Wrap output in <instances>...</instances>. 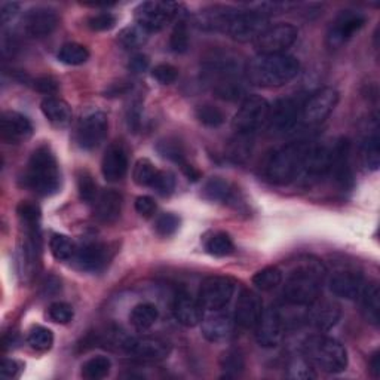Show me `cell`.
<instances>
[{
  "label": "cell",
  "instance_id": "cell-48",
  "mask_svg": "<svg viewBox=\"0 0 380 380\" xmlns=\"http://www.w3.org/2000/svg\"><path fill=\"white\" fill-rule=\"evenodd\" d=\"M251 135H241L236 134V139L232 142L229 147V156L235 162H244L250 154H251V142H250Z\"/></svg>",
  "mask_w": 380,
  "mask_h": 380
},
{
  "label": "cell",
  "instance_id": "cell-24",
  "mask_svg": "<svg viewBox=\"0 0 380 380\" xmlns=\"http://www.w3.org/2000/svg\"><path fill=\"white\" fill-rule=\"evenodd\" d=\"M331 155H333L331 146L311 144L305 163H303L300 177L312 180V178H319V177L327 175L330 171V165H331Z\"/></svg>",
  "mask_w": 380,
  "mask_h": 380
},
{
  "label": "cell",
  "instance_id": "cell-55",
  "mask_svg": "<svg viewBox=\"0 0 380 380\" xmlns=\"http://www.w3.org/2000/svg\"><path fill=\"white\" fill-rule=\"evenodd\" d=\"M294 6H297L296 4H290V2H262V4H254L250 5L248 8L265 15V17H269L272 13H281V12H287L293 9Z\"/></svg>",
  "mask_w": 380,
  "mask_h": 380
},
{
  "label": "cell",
  "instance_id": "cell-12",
  "mask_svg": "<svg viewBox=\"0 0 380 380\" xmlns=\"http://www.w3.org/2000/svg\"><path fill=\"white\" fill-rule=\"evenodd\" d=\"M122 351L134 359L143 362L163 361L171 354V345L159 338H125Z\"/></svg>",
  "mask_w": 380,
  "mask_h": 380
},
{
  "label": "cell",
  "instance_id": "cell-54",
  "mask_svg": "<svg viewBox=\"0 0 380 380\" xmlns=\"http://www.w3.org/2000/svg\"><path fill=\"white\" fill-rule=\"evenodd\" d=\"M151 78L156 79L161 85H171L178 79V69L168 63L158 64L151 69Z\"/></svg>",
  "mask_w": 380,
  "mask_h": 380
},
{
  "label": "cell",
  "instance_id": "cell-1",
  "mask_svg": "<svg viewBox=\"0 0 380 380\" xmlns=\"http://www.w3.org/2000/svg\"><path fill=\"white\" fill-rule=\"evenodd\" d=\"M327 278V267L315 257H305L288 273L282 296L284 300L294 306H309L323 292Z\"/></svg>",
  "mask_w": 380,
  "mask_h": 380
},
{
  "label": "cell",
  "instance_id": "cell-42",
  "mask_svg": "<svg viewBox=\"0 0 380 380\" xmlns=\"http://www.w3.org/2000/svg\"><path fill=\"white\" fill-rule=\"evenodd\" d=\"M27 343L33 349H36V351H40V352L50 351L54 345V333L47 327L33 326L28 331Z\"/></svg>",
  "mask_w": 380,
  "mask_h": 380
},
{
  "label": "cell",
  "instance_id": "cell-10",
  "mask_svg": "<svg viewBox=\"0 0 380 380\" xmlns=\"http://www.w3.org/2000/svg\"><path fill=\"white\" fill-rule=\"evenodd\" d=\"M339 103V93L334 88H323L312 94L308 101L301 105L300 119L303 124L315 127L323 124L333 113Z\"/></svg>",
  "mask_w": 380,
  "mask_h": 380
},
{
  "label": "cell",
  "instance_id": "cell-25",
  "mask_svg": "<svg viewBox=\"0 0 380 380\" xmlns=\"http://www.w3.org/2000/svg\"><path fill=\"white\" fill-rule=\"evenodd\" d=\"M101 173L110 183H117L127 175L128 156L122 144L116 143L108 147L101 161Z\"/></svg>",
  "mask_w": 380,
  "mask_h": 380
},
{
  "label": "cell",
  "instance_id": "cell-6",
  "mask_svg": "<svg viewBox=\"0 0 380 380\" xmlns=\"http://www.w3.org/2000/svg\"><path fill=\"white\" fill-rule=\"evenodd\" d=\"M269 108V103L263 97H246L232 120V128L236 134L253 135L257 129H260L267 122Z\"/></svg>",
  "mask_w": 380,
  "mask_h": 380
},
{
  "label": "cell",
  "instance_id": "cell-30",
  "mask_svg": "<svg viewBox=\"0 0 380 380\" xmlns=\"http://www.w3.org/2000/svg\"><path fill=\"white\" fill-rule=\"evenodd\" d=\"M361 300V311L367 323L373 324L374 327L379 326L380 321V292L379 285L372 282L366 284L362 288V293L358 297Z\"/></svg>",
  "mask_w": 380,
  "mask_h": 380
},
{
  "label": "cell",
  "instance_id": "cell-29",
  "mask_svg": "<svg viewBox=\"0 0 380 380\" xmlns=\"http://www.w3.org/2000/svg\"><path fill=\"white\" fill-rule=\"evenodd\" d=\"M42 113L55 127H64L71 119V108L69 103L57 97H47L40 103Z\"/></svg>",
  "mask_w": 380,
  "mask_h": 380
},
{
  "label": "cell",
  "instance_id": "cell-38",
  "mask_svg": "<svg viewBox=\"0 0 380 380\" xmlns=\"http://www.w3.org/2000/svg\"><path fill=\"white\" fill-rule=\"evenodd\" d=\"M17 214L24 224L27 234H40V208L28 201H23L17 207Z\"/></svg>",
  "mask_w": 380,
  "mask_h": 380
},
{
  "label": "cell",
  "instance_id": "cell-34",
  "mask_svg": "<svg viewBox=\"0 0 380 380\" xmlns=\"http://www.w3.org/2000/svg\"><path fill=\"white\" fill-rule=\"evenodd\" d=\"M284 273L277 266H267L262 270H258L253 277V284L255 285L257 290L260 292H272L275 290L278 285L282 284Z\"/></svg>",
  "mask_w": 380,
  "mask_h": 380
},
{
  "label": "cell",
  "instance_id": "cell-60",
  "mask_svg": "<svg viewBox=\"0 0 380 380\" xmlns=\"http://www.w3.org/2000/svg\"><path fill=\"white\" fill-rule=\"evenodd\" d=\"M20 11V4H15V2H6L2 5V8H0V17H2V23L6 24L9 23L15 15L18 13Z\"/></svg>",
  "mask_w": 380,
  "mask_h": 380
},
{
  "label": "cell",
  "instance_id": "cell-36",
  "mask_svg": "<svg viewBox=\"0 0 380 380\" xmlns=\"http://www.w3.org/2000/svg\"><path fill=\"white\" fill-rule=\"evenodd\" d=\"M112 370V361L108 357L97 355L89 358L82 366V377L88 380H101L108 377Z\"/></svg>",
  "mask_w": 380,
  "mask_h": 380
},
{
  "label": "cell",
  "instance_id": "cell-23",
  "mask_svg": "<svg viewBox=\"0 0 380 380\" xmlns=\"http://www.w3.org/2000/svg\"><path fill=\"white\" fill-rule=\"evenodd\" d=\"M342 311L338 303L331 300H319L316 299L309 305L308 311V323L318 331H328L339 323Z\"/></svg>",
  "mask_w": 380,
  "mask_h": 380
},
{
  "label": "cell",
  "instance_id": "cell-28",
  "mask_svg": "<svg viewBox=\"0 0 380 380\" xmlns=\"http://www.w3.org/2000/svg\"><path fill=\"white\" fill-rule=\"evenodd\" d=\"M94 212L101 223H115L122 212V195L113 189L100 192L94 201Z\"/></svg>",
  "mask_w": 380,
  "mask_h": 380
},
{
  "label": "cell",
  "instance_id": "cell-7",
  "mask_svg": "<svg viewBox=\"0 0 380 380\" xmlns=\"http://www.w3.org/2000/svg\"><path fill=\"white\" fill-rule=\"evenodd\" d=\"M269 27V18L253 9H235L227 21L224 33L236 42H254Z\"/></svg>",
  "mask_w": 380,
  "mask_h": 380
},
{
  "label": "cell",
  "instance_id": "cell-14",
  "mask_svg": "<svg viewBox=\"0 0 380 380\" xmlns=\"http://www.w3.org/2000/svg\"><path fill=\"white\" fill-rule=\"evenodd\" d=\"M366 24L364 13L352 9L342 11L331 23L327 33V45L330 48H339L351 39Z\"/></svg>",
  "mask_w": 380,
  "mask_h": 380
},
{
  "label": "cell",
  "instance_id": "cell-56",
  "mask_svg": "<svg viewBox=\"0 0 380 380\" xmlns=\"http://www.w3.org/2000/svg\"><path fill=\"white\" fill-rule=\"evenodd\" d=\"M135 211L139 212L142 217H151L156 211V202L151 196H139L135 200Z\"/></svg>",
  "mask_w": 380,
  "mask_h": 380
},
{
  "label": "cell",
  "instance_id": "cell-51",
  "mask_svg": "<svg viewBox=\"0 0 380 380\" xmlns=\"http://www.w3.org/2000/svg\"><path fill=\"white\" fill-rule=\"evenodd\" d=\"M86 24L93 32H108L116 25V17L112 12H98L91 15Z\"/></svg>",
  "mask_w": 380,
  "mask_h": 380
},
{
  "label": "cell",
  "instance_id": "cell-61",
  "mask_svg": "<svg viewBox=\"0 0 380 380\" xmlns=\"http://www.w3.org/2000/svg\"><path fill=\"white\" fill-rule=\"evenodd\" d=\"M59 288H62V282H59L57 278L50 277L45 280L43 282V292L45 294H55L59 292Z\"/></svg>",
  "mask_w": 380,
  "mask_h": 380
},
{
  "label": "cell",
  "instance_id": "cell-41",
  "mask_svg": "<svg viewBox=\"0 0 380 380\" xmlns=\"http://www.w3.org/2000/svg\"><path fill=\"white\" fill-rule=\"evenodd\" d=\"M156 150L158 154L168 159L177 165H183L186 163V154H185V149H183V144H181L178 140L175 139H165V140H161L156 146Z\"/></svg>",
  "mask_w": 380,
  "mask_h": 380
},
{
  "label": "cell",
  "instance_id": "cell-46",
  "mask_svg": "<svg viewBox=\"0 0 380 380\" xmlns=\"http://www.w3.org/2000/svg\"><path fill=\"white\" fill-rule=\"evenodd\" d=\"M78 192L79 197L85 204H94L98 195L97 183L94 181V177L88 171H81L78 174Z\"/></svg>",
  "mask_w": 380,
  "mask_h": 380
},
{
  "label": "cell",
  "instance_id": "cell-16",
  "mask_svg": "<svg viewBox=\"0 0 380 380\" xmlns=\"http://www.w3.org/2000/svg\"><path fill=\"white\" fill-rule=\"evenodd\" d=\"M300 108L293 98H282L269 108L267 127L275 134H287L296 128L300 120Z\"/></svg>",
  "mask_w": 380,
  "mask_h": 380
},
{
  "label": "cell",
  "instance_id": "cell-19",
  "mask_svg": "<svg viewBox=\"0 0 380 380\" xmlns=\"http://www.w3.org/2000/svg\"><path fill=\"white\" fill-rule=\"evenodd\" d=\"M109 260L110 251L108 246L100 244V242H86V244L78 247L71 262L82 272L96 273L108 266Z\"/></svg>",
  "mask_w": 380,
  "mask_h": 380
},
{
  "label": "cell",
  "instance_id": "cell-2",
  "mask_svg": "<svg viewBox=\"0 0 380 380\" xmlns=\"http://www.w3.org/2000/svg\"><path fill=\"white\" fill-rule=\"evenodd\" d=\"M299 71V59L287 54H257L244 69L247 81L262 88L284 86L292 82Z\"/></svg>",
  "mask_w": 380,
  "mask_h": 380
},
{
  "label": "cell",
  "instance_id": "cell-21",
  "mask_svg": "<svg viewBox=\"0 0 380 380\" xmlns=\"http://www.w3.org/2000/svg\"><path fill=\"white\" fill-rule=\"evenodd\" d=\"M330 292L342 299L346 300H355L361 296L362 288L366 285L361 273L357 270L345 269V270H338L334 272L328 280Z\"/></svg>",
  "mask_w": 380,
  "mask_h": 380
},
{
  "label": "cell",
  "instance_id": "cell-35",
  "mask_svg": "<svg viewBox=\"0 0 380 380\" xmlns=\"http://www.w3.org/2000/svg\"><path fill=\"white\" fill-rule=\"evenodd\" d=\"M149 35L150 33L146 32L143 27H140L139 24H134V25H128L120 30L117 42L124 50H137V48H142L147 42Z\"/></svg>",
  "mask_w": 380,
  "mask_h": 380
},
{
  "label": "cell",
  "instance_id": "cell-52",
  "mask_svg": "<svg viewBox=\"0 0 380 380\" xmlns=\"http://www.w3.org/2000/svg\"><path fill=\"white\" fill-rule=\"evenodd\" d=\"M288 376L292 379H299V380H308V379H315L316 373L313 372V366L305 358L301 357L299 359H294L290 367H288Z\"/></svg>",
  "mask_w": 380,
  "mask_h": 380
},
{
  "label": "cell",
  "instance_id": "cell-37",
  "mask_svg": "<svg viewBox=\"0 0 380 380\" xmlns=\"http://www.w3.org/2000/svg\"><path fill=\"white\" fill-rule=\"evenodd\" d=\"M89 51L81 43H64L58 51V59L67 66H81L88 62Z\"/></svg>",
  "mask_w": 380,
  "mask_h": 380
},
{
  "label": "cell",
  "instance_id": "cell-13",
  "mask_svg": "<svg viewBox=\"0 0 380 380\" xmlns=\"http://www.w3.org/2000/svg\"><path fill=\"white\" fill-rule=\"evenodd\" d=\"M109 132V119L103 112L85 115L76 128V142L84 150H94L104 143Z\"/></svg>",
  "mask_w": 380,
  "mask_h": 380
},
{
  "label": "cell",
  "instance_id": "cell-18",
  "mask_svg": "<svg viewBox=\"0 0 380 380\" xmlns=\"http://www.w3.org/2000/svg\"><path fill=\"white\" fill-rule=\"evenodd\" d=\"M333 155H331V165L328 174L334 178V181L343 189L352 185V171H351V162H349V155H351V142L349 139H339L331 144Z\"/></svg>",
  "mask_w": 380,
  "mask_h": 380
},
{
  "label": "cell",
  "instance_id": "cell-31",
  "mask_svg": "<svg viewBox=\"0 0 380 380\" xmlns=\"http://www.w3.org/2000/svg\"><path fill=\"white\" fill-rule=\"evenodd\" d=\"M235 189L227 180H223L221 177H212L209 178L204 189L202 196L207 201L211 202H231L234 201Z\"/></svg>",
  "mask_w": 380,
  "mask_h": 380
},
{
  "label": "cell",
  "instance_id": "cell-32",
  "mask_svg": "<svg viewBox=\"0 0 380 380\" xmlns=\"http://www.w3.org/2000/svg\"><path fill=\"white\" fill-rule=\"evenodd\" d=\"M159 318V311L151 303H140L134 306L129 313V323L132 327L139 331H146L154 327Z\"/></svg>",
  "mask_w": 380,
  "mask_h": 380
},
{
  "label": "cell",
  "instance_id": "cell-40",
  "mask_svg": "<svg viewBox=\"0 0 380 380\" xmlns=\"http://www.w3.org/2000/svg\"><path fill=\"white\" fill-rule=\"evenodd\" d=\"M234 241L226 232H217L211 235L205 242V250L214 257H226L234 253Z\"/></svg>",
  "mask_w": 380,
  "mask_h": 380
},
{
  "label": "cell",
  "instance_id": "cell-4",
  "mask_svg": "<svg viewBox=\"0 0 380 380\" xmlns=\"http://www.w3.org/2000/svg\"><path fill=\"white\" fill-rule=\"evenodd\" d=\"M24 185L40 196H51L59 190L62 177L58 162L48 146L38 147L30 156Z\"/></svg>",
  "mask_w": 380,
  "mask_h": 380
},
{
  "label": "cell",
  "instance_id": "cell-39",
  "mask_svg": "<svg viewBox=\"0 0 380 380\" xmlns=\"http://www.w3.org/2000/svg\"><path fill=\"white\" fill-rule=\"evenodd\" d=\"M362 162L369 171H377L380 165V142L374 129L362 144Z\"/></svg>",
  "mask_w": 380,
  "mask_h": 380
},
{
  "label": "cell",
  "instance_id": "cell-57",
  "mask_svg": "<svg viewBox=\"0 0 380 380\" xmlns=\"http://www.w3.org/2000/svg\"><path fill=\"white\" fill-rule=\"evenodd\" d=\"M33 86L36 91L47 96H54L58 93V82L51 76H40L33 81Z\"/></svg>",
  "mask_w": 380,
  "mask_h": 380
},
{
  "label": "cell",
  "instance_id": "cell-9",
  "mask_svg": "<svg viewBox=\"0 0 380 380\" xmlns=\"http://www.w3.org/2000/svg\"><path fill=\"white\" fill-rule=\"evenodd\" d=\"M180 11V5L174 2H143L135 8V21L146 32H159L166 24H170Z\"/></svg>",
  "mask_w": 380,
  "mask_h": 380
},
{
  "label": "cell",
  "instance_id": "cell-3",
  "mask_svg": "<svg viewBox=\"0 0 380 380\" xmlns=\"http://www.w3.org/2000/svg\"><path fill=\"white\" fill-rule=\"evenodd\" d=\"M311 143L296 142L277 149L265 165V175L273 185H288L300 177Z\"/></svg>",
  "mask_w": 380,
  "mask_h": 380
},
{
  "label": "cell",
  "instance_id": "cell-8",
  "mask_svg": "<svg viewBox=\"0 0 380 380\" xmlns=\"http://www.w3.org/2000/svg\"><path fill=\"white\" fill-rule=\"evenodd\" d=\"M236 282L229 277H208L202 281L197 300L204 309L217 312L224 309L232 300Z\"/></svg>",
  "mask_w": 380,
  "mask_h": 380
},
{
  "label": "cell",
  "instance_id": "cell-5",
  "mask_svg": "<svg viewBox=\"0 0 380 380\" xmlns=\"http://www.w3.org/2000/svg\"><path fill=\"white\" fill-rule=\"evenodd\" d=\"M303 357H305L313 369L326 373H342L347 367V352L345 346L336 339L327 336H311L303 343Z\"/></svg>",
  "mask_w": 380,
  "mask_h": 380
},
{
  "label": "cell",
  "instance_id": "cell-59",
  "mask_svg": "<svg viewBox=\"0 0 380 380\" xmlns=\"http://www.w3.org/2000/svg\"><path fill=\"white\" fill-rule=\"evenodd\" d=\"M129 70L134 71V73H142V71H146L147 67H149V58L143 54H137L134 55L131 59H129V64H128Z\"/></svg>",
  "mask_w": 380,
  "mask_h": 380
},
{
  "label": "cell",
  "instance_id": "cell-64",
  "mask_svg": "<svg viewBox=\"0 0 380 380\" xmlns=\"http://www.w3.org/2000/svg\"><path fill=\"white\" fill-rule=\"evenodd\" d=\"M370 372L373 374V377H379L380 376V354L379 352H374L372 355V359H370Z\"/></svg>",
  "mask_w": 380,
  "mask_h": 380
},
{
  "label": "cell",
  "instance_id": "cell-15",
  "mask_svg": "<svg viewBox=\"0 0 380 380\" xmlns=\"http://www.w3.org/2000/svg\"><path fill=\"white\" fill-rule=\"evenodd\" d=\"M255 328V340L263 347L278 346L285 336V321L277 308H267L263 311Z\"/></svg>",
  "mask_w": 380,
  "mask_h": 380
},
{
  "label": "cell",
  "instance_id": "cell-44",
  "mask_svg": "<svg viewBox=\"0 0 380 380\" xmlns=\"http://www.w3.org/2000/svg\"><path fill=\"white\" fill-rule=\"evenodd\" d=\"M196 117L200 122L208 128H219L224 124L226 115L221 109L212 104H202L196 108Z\"/></svg>",
  "mask_w": 380,
  "mask_h": 380
},
{
  "label": "cell",
  "instance_id": "cell-43",
  "mask_svg": "<svg viewBox=\"0 0 380 380\" xmlns=\"http://www.w3.org/2000/svg\"><path fill=\"white\" fill-rule=\"evenodd\" d=\"M158 171L159 170L149 159H140L134 165L132 178L135 181V185H139L142 188H151Z\"/></svg>",
  "mask_w": 380,
  "mask_h": 380
},
{
  "label": "cell",
  "instance_id": "cell-62",
  "mask_svg": "<svg viewBox=\"0 0 380 380\" xmlns=\"http://www.w3.org/2000/svg\"><path fill=\"white\" fill-rule=\"evenodd\" d=\"M129 91V85L127 84H115L108 91H105V97H116L119 94H125Z\"/></svg>",
  "mask_w": 380,
  "mask_h": 380
},
{
  "label": "cell",
  "instance_id": "cell-20",
  "mask_svg": "<svg viewBox=\"0 0 380 380\" xmlns=\"http://www.w3.org/2000/svg\"><path fill=\"white\" fill-rule=\"evenodd\" d=\"M263 300L257 293L244 290L236 301L235 323L242 328H254L263 315Z\"/></svg>",
  "mask_w": 380,
  "mask_h": 380
},
{
  "label": "cell",
  "instance_id": "cell-45",
  "mask_svg": "<svg viewBox=\"0 0 380 380\" xmlns=\"http://www.w3.org/2000/svg\"><path fill=\"white\" fill-rule=\"evenodd\" d=\"M221 369L231 376H235L246 369V359L238 349H227L220 358Z\"/></svg>",
  "mask_w": 380,
  "mask_h": 380
},
{
  "label": "cell",
  "instance_id": "cell-58",
  "mask_svg": "<svg viewBox=\"0 0 380 380\" xmlns=\"http://www.w3.org/2000/svg\"><path fill=\"white\" fill-rule=\"evenodd\" d=\"M21 364L15 359H4L0 364V373L6 379H15L20 376L21 372Z\"/></svg>",
  "mask_w": 380,
  "mask_h": 380
},
{
  "label": "cell",
  "instance_id": "cell-50",
  "mask_svg": "<svg viewBox=\"0 0 380 380\" xmlns=\"http://www.w3.org/2000/svg\"><path fill=\"white\" fill-rule=\"evenodd\" d=\"M180 227V219L173 214V212H165V214L159 216L155 223V231L159 236L168 238L173 236Z\"/></svg>",
  "mask_w": 380,
  "mask_h": 380
},
{
  "label": "cell",
  "instance_id": "cell-17",
  "mask_svg": "<svg viewBox=\"0 0 380 380\" xmlns=\"http://www.w3.org/2000/svg\"><path fill=\"white\" fill-rule=\"evenodd\" d=\"M59 18L54 9L36 6L28 9L23 18V30L30 38L50 36L58 27Z\"/></svg>",
  "mask_w": 380,
  "mask_h": 380
},
{
  "label": "cell",
  "instance_id": "cell-63",
  "mask_svg": "<svg viewBox=\"0 0 380 380\" xmlns=\"http://www.w3.org/2000/svg\"><path fill=\"white\" fill-rule=\"evenodd\" d=\"M181 171H183V174L190 180V181H197V180H200L201 178V174H200V171H197L196 168H195V166H192V165H189L188 162L186 163H183V165H181Z\"/></svg>",
  "mask_w": 380,
  "mask_h": 380
},
{
  "label": "cell",
  "instance_id": "cell-47",
  "mask_svg": "<svg viewBox=\"0 0 380 380\" xmlns=\"http://www.w3.org/2000/svg\"><path fill=\"white\" fill-rule=\"evenodd\" d=\"M170 48L177 54H183L189 48V30L185 21H178L170 38Z\"/></svg>",
  "mask_w": 380,
  "mask_h": 380
},
{
  "label": "cell",
  "instance_id": "cell-26",
  "mask_svg": "<svg viewBox=\"0 0 380 380\" xmlns=\"http://www.w3.org/2000/svg\"><path fill=\"white\" fill-rule=\"evenodd\" d=\"M202 334L208 342L220 343L234 336L235 318L229 313H214L202 319Z\"/></svg>",
  "mask_w": 380,
  "mask_h": 380
},
{
  "label": "cell",
  "instance_id": "cell-49",
  "mask_svg": "<svg viewBox=\"0 0 380 380\" xmlns=\"http://www.w3.org/2000/svg\"><path fill=\"white\" fill-rule=\"evenodd\" d=\"M48 316L57 324H69L74 316V311L66 301H55L48 308Z\"/></svg>",
  "mask_w": 380,
  "mask_h": 380
},
{
  "label": "cell",
  "instance_id": "cell-33",
  "mask_svg": "<svg viewBox=\"0 0 380 380\" xmlns=\"http://www.w3.org/2000/svg\"><path fill=\"white\" fill-rule=\"evenodd\" d=\"M50 250L58 262H71L76 251H78V246L69 236L54 234L50 239Z\"/></svg>",
  "mask_w": 380,
  "mask_h": 380
},
{
  "label": "cell",
  "instance_id": "cell-53",
  "mask_svg": "<svg viewBox=\"0 0 380 380\" xmlns=\"http://www.w3.org/2000/svg\"><path fill=\"white\" fill-rule=\"evenodd\" d=\"M151 189L161 196H170L175 190V175L170 171L159 170L154 185H151Z\"/></svg>",
  "mask_w": 380,
  "mask_h": 380
},
{
  "label": "cell",
  "instance_id": "cell-27",
  "mask_svg": "<svg viewBox=\"0 0 380 380\" xmlns=\"http://www.w3.org/2000/svg\"><path fill=\"white\" fill-rule=\"evenodd\" d=\"M33 134V125L30 119L18 112H5L2 115V137L9 143L27 140Z\"/></svg>",
  "mask_w": 380,
  "mask_h": 380
},
{
  "label": "cell",
  "instance_id": "cell-22",
  "mask_svg": "<svg viewBox=\"0 0 380 380\" xmlns=\"http://www.w3.org/2000/svg\"><path fill=\"white\" fill-rule=\"evenodd\" d=\"M173 313L177 323L185 327H196L202 323L204 308L200 300L186 292H178L173 301Z\"/></svg>",
  "mask_w": 380,
  "mask_h": 380
},
{
  "label": "cell",
  "instance_id": "cell-11",
  "mask_svg": "<svg viewBox=\"0 0 380 380\" xmlns=\"http://www.w3.org/2000/svg\"><path fill=\"white\" fill-rule=\"evenodd\" d=\"M299 30L293 24L280 23L269 25L253 43L258 54H285L297 40Z\"/></svg>",
  "mask_w": 380,
  "mask_h": 380
}]
</instances>
